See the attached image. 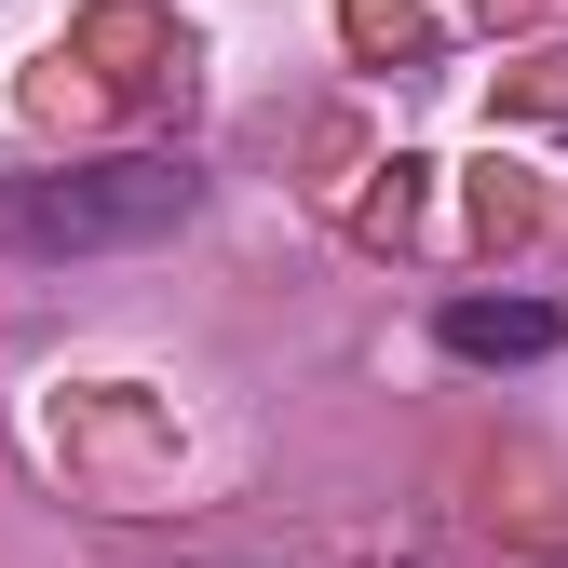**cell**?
<instances>
[{"instance_id":"obj_1","label":"cell","mask_w":568,"mask_h":568,"mask_svg":"<svg viewBox=\"0 0 568 568\" xmlns=\"http://www.w3.org/2000/svg\"><path fill=\"white\" fill-rule=\"evenodd\" d=\"M203 176L176 150H109V163H41L0 176V257H135L190 231Z\"/></svg>"},{"instance_id":"obj_2","label":"cell","mask_w":568,"mask_h":568,"mask_svg":"<svg viewBox=\"0 0 568 568\" xmlns=\"http://www.w3.org/2000/svg\"><path fill=\"white\" fill-rule=\"evenodd\" d=\"M447 352H460V366H541L555 312L541 298H447Z\"/></svg>"}]
</instances>
